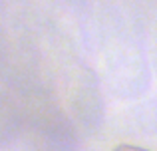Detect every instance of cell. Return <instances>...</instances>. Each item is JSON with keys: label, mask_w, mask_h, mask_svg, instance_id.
<instances>
[{"label": "cell", "mask_w": 157, "mask_h": 151, "mask_svg": "<svg viewBox=\"0 0 157 151\" xmlns=\"http://www.w3.org/2000/svg\"><path fill=\"white\" fill-rule=\"evenodd\" d=\"M113 151H149V149H143V147H137V145H117Z\"/></svg>", "instance_id": "cell-1"}]
</instances>
